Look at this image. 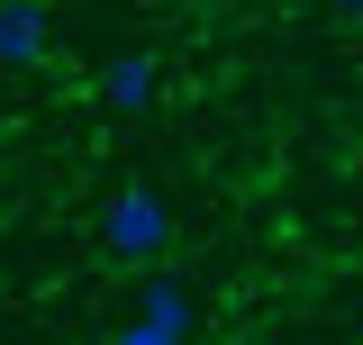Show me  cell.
Here are the masks:
<instances>
[{"label":"cell","instance_id":"obj_1","mask_svg":"<svg viewBox=\"0 0 363 345\" xmlns=\"http://www.w3.org/2000/svg\"><path fill=\"white\" fill-rule=\"evenodd\" d=\"M173 236H182V218H173V200H164L155 182H128V191H109V209H100V255H109V263H136V273H155Z\"/></svg>","mask_w":363,"mask_h":345},{"label":"cell","instance_id":"obj_2","mask_svg":"<svg viewBox=\"0 0 363 345\" xmlns=\"http://www.w3.org/2000/svg\"><path fill=\"white\" fill-rule=\"evenodd\" d=\"M100 100H109V109H118V119H136V109H155V55H109V64H100Z\"/></svg>","mask_w":363,"mask_h":345},{"label":"cell","instance_id":"obj_3","mask_svg":"<svg viewBox=\"0 0 363 345\" xmlns=\"http://www.w3.org/2000/svg\"><path fill=\"white\" fill-rule=\"evenodd\" d=\"M45 55V0H0V64L28 73Z\"/></svg>","mask_w":363,"mask_h":345},{"label":"cell","instance_id":"obj_4","mask_svg":"<svg viewBox=\"0 0 363 345\" xmlns=\"http://www.w3.org/2000/svg\"><path fill=\"white\" fill-rule=\"evenodd\" d=\"M136 318H164V327H200V291L182 282V273H145V291H136Z\"/></svg>","mask_w":363,"mask_h":345},{"label":"cell","instance_id":"obj_5","mask_svg":"<svg viewBox=\"0 0 363 345\" xmlns=\"http://www.w3.org/2000/svg\"><path fill=\"white\" fill-rule=\"evenodd\" d=\"M109 345H191V336L164 327V318H128V327H109Z\"/></svg>","mask_w":363,"mask_h":345},{"label":"cell","instance_id":"obj_6","mask_svg":"<svg viewBox=\"0 0 363 345\" xmlns=\"http://www.w3.org/2000/svg\"><path fill=\"white\" fill-rule=\"evenodd\" d=\"M327 9H354V18H363V0H327Z\"/></svg>","mask_w":363,"mask_h":345},{"label":"cell","instance_id":"obj_7","mask_svg":"<svg viewBox=\"0 0 363 345\" xmlns=\"http://www.w3.org/2000/svg\"><path fill=\"white\" fill-rule=\"evenodd\" d=\"M354 345H363V336H354Z\"/></svg>","mask_w":363,"mask_h":345}]
</instances>
